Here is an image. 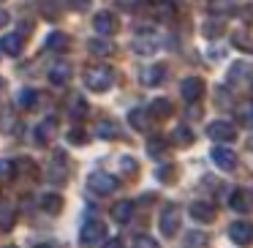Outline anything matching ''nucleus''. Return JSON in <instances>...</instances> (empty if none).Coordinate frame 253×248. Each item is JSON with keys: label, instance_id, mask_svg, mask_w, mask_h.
<instances>
[{"label": "nucleus", "instance_id": "13", "mask_svg": "<svg viewBox=\"0 0 253 248\" xmlns=\"http://www.w3.org/2000/svg\"><path fill=\"white\" fill-rule=\"evenodd\" d=\"M188 213H191L196 221H202V224H207V221L215 218V210H212L210 202H193L191 207H188Z\"/></svg>", "mask_w": 253, "mask_h": 248}, {"label": "nucleus", "instance_id": "20", "mask_svg": "<svg viewBox=\"0 0 253 248\" xmlns=\"http://www.w3.org/2000/svg\"><path fill=\"white\" fill-rule=\"evenodd\" d=\"M95 134L104 137V139H117V137H120V128H117L115 120H101L98 126H95Z\"/></svg>", "mask_w": 253, "mask_h": 248}, {"label": "nucleus", "instance_id": "45", "mask_svg": "<svg viewBox=\"0 0 253 248\" xmlns=\"http://www.w3.org/2000/svg\"><path fill=\"white\" fill-rule=\"evenodd\" d=\"M0 90H3V79H0Z\"/></svg>", "mask_w": 253, "mask_h": 248}, {"label": "nucleus", "instance_id": "14", "mask_svg": "<svg viewBox=\"0 0 253 248\" xmlns=\"http://www.w3.org/2000/svg\"><path fill=\"white\" fill-rule=\"evenodd\" d=\"M0 50L6 55H19L22 52V33H6L0 39Z\"/></svg>", "mask_w": 253, "mask_h": 248}, {"label": "nucleus", "instance_id": "11", "mask_svg": "<svg viewBox=\"0 0 253 248\" xmlns=\"http://www.w3.org/2000/svg\"><path fill=\"white\" fill-rule=\"evenodd\" d=\"M212 161L223 172H231L237 166V155H234V150H229V148H215L212 150Z\"/></svg>", "mask_w": 253, "mask_h": 248}, {"label": "nucleus", "instance_id": "12", "mask_svg": "<svg viewBox=\"0 0 253 248\" xmlns=\"http://www.w3.org/2000/svg\"><path fill=\"white\" fill-rule=\"evenodd\" d=\"M55 131H57V120H55V117H46V120H41L39 128H36V142H39V145L52 142Z\"/></svg>", "mask_w": 253, "mask_h": 248}, {"label": "nucleus", "instance_id": "22", "mask_svg": "<svg viewBox=\"0 0 253 248\" xmlns=\"http://www.w3.org/2000/svg\"><path fill=\"white\" fill-rule=\"evenodd\" d=\"M128 120H131V126L136 128V131H144V128H150V112L133 109L131 115H128Z\"/></svg>", "mask_w": 253, "mask_h": 248}, {"label": "nucleus", "instance_id": "7", "mask_svg": "<svg viewBox=\"0 0 253 248\" xmlns=\"http://www.w3.org/2000/svg\"><path fill=\"white\" fill-rule=\"evenodd\" d=\"M93 28H95V33H98V36L109 39V36L117 30V19H115V14H109V11H98V14L93 17Z\"/></svg>", "mask_w": 253, "mask_h": 248}, {"label": "nucleus", "instance_id": "5", "mask_svg": "<svg viewBox=\"0 0 253 248\" xmlns=\"http://www.w3.org/2000/svg\"><path fill=\"white\" fill-rule=\"evenodd\" d=\"M104 235H106L104 221L93 218V221H87V224L82 226V235H79V240H82L84 246H95V243H101V240H104Z\"/></svg>", "mask_w": 253, "mask_h": 248}, {"label": "nucleus", "instance_id": "1", "mask_svg": "<svg viewBox=\"0 0 253 248\" xmlns=\"http://www.w3.org/2000/svg\"><path fill=\"white\" fill-rule=\"evenodd\" d=\"M84 85H87L93 93H104L115 85V71L109 66H90L84 71Z\"/></svg>", "mask_w": 253, "mask_h": 248}, {"label": "nucleus", "instance_id": "47", "mask_svg": "<svg viewBox=\"0 0 253 248\" xmlns=\"http://www.w3.org/2000/svg\"><path fill=\"white\" fill-rule=\"evenodd\" d=\"M251 96H253V88H251Z\"/></svg>", "mask_w": 253, "mask_h": 248}, {"label": "nucleus", "instance_id": "48", "mask_svg": "<svg viewBox=\"0 0 253 248\" xmlns=\"http://www.w3.org/2000/svg\"><path fill=\"white\" fill-rule=\"evenodd\" d=\"M8 248H14V246H8Z\"/></svg>", "mask_w": 253, "mask_h": 248}, {"label": "nucleus", "instance_id": "28", "mask_svg": "<svg viewBox=\"0 0 253 248\" xmlns=\"http://www.w3.org/2000/svg\"><path fill=\"white\" fill-rule=\"evenodd\" d=\"M87 109H90V106H87V101H82L79 96H74V99H71V104H68V112H71V117H77V120H79V117H84V115H87Z\"/></svg>", "mask_w": 253, "mask_h": 248}, {"label": "nucleus", "instance_id": "42", "mask_svg": "<svg viewBox=\"0 0 253 248\" xmlns=\"http://www.w3.org/2000/svg\"><path fill=\"white\" fill-rule=\"evenodd\" d=\"M104 248H123V243H120V240H109Z\"/></svg>", "mask_w": 253, "mask_h": 248}, {"label": "nucleus", "instance_id": "37", "mask_svg": "<svg viewBox=\"0 0 253 248\" xmlns=\"http://www.w3.org/2000/svg\"><path fill=\"white\" fill-rule=\"evenodd\" d=\"M120 164H123V172H128V175H136V161H133V158H128V155H126Z\"/></svg>", "mask_w": 253, "mask_h": 248}, {"label": "nucleus", "instance_id": "41", "mask_svg": "<svg viewBox=\"0 0 253 248\" xmlns=\"http://www.w3.org/2000/svg\"><path fill=\"white\" fill-rule=\"evenodd\" d=\"M117 6H123V8H133V6H139V0H117Z\"/></svg>", "mask_w": 253, "mask_h": 248}, {"label": "nucleus", "instance_id": "38", "mask_svg": "<svg viewBox=\"0 0 253 248\" xmlns=\"http://www.w3.org/2000/svg\"><path fill=\"white\" fill-rule=\"evenodd\" d=\"M231 41H234V44L240 47V50H253V44H251V41L242 39V33H234V36H231Z\"/></svg>", "mask_w": 253, "mask_h": 248}, {"label": "nucleus", "instance_id": "3", "mask_svg": "<svg viewBox=\"0 0 253 248\" xmlns=\"http://www.w3.org/2000/svg\"><path fill=\"white\" fill-rule=\"evenodd\" d=\"M180 210L174 207V204H166L164 213H161V232H164L166 237H174L177 232H180Z\"/></svg>", "mask_w": 253, "mask_h": 248}, {"label": "nucleus", "instance_id": "40", "mask_svg": "<svg viewBox=\"0 0 253 248\" xmlns=\"http://www.w3.org/2000/svg\"><path fill=\"white\" fill-rule=\"evenodd\" d=\"M68 6H74V8H87L90 0H68Z\"/></svg>", "mask_w": 253, "mask_h": 248}, {"label": "nucleus", "instance_id": "8", "mask_svg": "<svg viewBox=\"0 0 253 248\" xmlns=\"http://www.w3.org/2000/svg\"><path fill=\"white\" fill-rule=\"evenodd\" d=\"M180 90H182V99H185L188 104H196V101L202 99V93H204V82L199 77H188Z\"/></svg>", "mask_w": 253, "mask_h": 248}, {"label": "nucleus", "instance_id": "29", "mask_svg": "<svg viewBox=\"0 0 253 248\" xmlns=\"http://www.w3.org/2000/svg\"><path fill=\"white\" fill-rule=\"evenodd\" d=\"M87 47H90V52H93V55H112V50H115L109 41H104V36H101V39H93Z\"/></svg>", "mask_w": 253, "mask_h": 248}, {"label": "nucleus", "instance_id": "2", "mask_svg": "<svg viewBox=\"0 0 253 248\" xmlns=\"http://www.w3.org/2000/svg\"><path fill=\"white\" fill-rule=\"evenodd\" d=\"M87 188L93 194H101V197H104V194H112L117 188V177H112L109 172H93V175L87 177Z\"/></svg>", "mask_w": 253, "mask_h": 248}, {"label": "nucleus", "instance_id": "6", "mask_svg": "<svg viewBox=\"0 0 253 248\" xmlns=\"http://www.w3.org/2000/svg\"><path fill=\"white\" fill-rule=\"evenodd\" d=\"M229 237L237 246H251L253 243V224L251 221H234L229 226Z\"/></svg>", "mask_w": 253, "mask_h": 248}, {"label": "nucleus", "instance_id": "32", "mask_svg": "<svg viewBox=\"0 0 253 248\" xmlns=\"http://www.w3.org/2000/svg\"><path fill=\"white\" fill-rule=\"evenodd\" d=\"M164 150H166V139H161V137L150 139V145H147V153L150 155H161Z\"/></svg>", "mask_w": 253, "mask_h": 248}, {"label": "nucleus", "instance_id": "26", "mask_svg": "<svg viewBox=\"0 0 253 248\" xmlns=\"http://www.w3.org/2000/svg\"><path fill=\"white\" fill-rule=\"evenodd\" d=\"M41 207L49 210V213H60L63 197H60V194H44V197H41Z\"/></svg>", "mask_w": 253, "mask_h": 248}, {"label": "nucleus", "instance_id": "30", "mask_svg": "<svg viewBox=\"0 0 253 248\" xmlns=\"http://www.w3.org/2000/svg\"><path fill=\"white\" fill-rule=\"evenodd\" d=\"M41 11H44V17H49V19H57L60 17V3L57 0H41Z\"/></svg>", "mask_w": 253, "mask_h": 248}, {"label": "nucleus", "instance_id": "25", "mask_svg": "<svg viewBox=\"0 0 253 248\" xmlns=\"http://www.w3.org/2000/svg\"><path fill=\"white\" fill-rule=\"evenodd\" d=\"M147 112H150L153 117H169V115H171V104H169L166 99H155L153 104H150Z\"/></svg>", "mask_w": 253, "mask_h": 248}, {"label": "nucleus", "instance_id": "39", "mask_svg": "<svg viewBox=\"0 0 253 248\" xmlns=\"http://www.w3.org/2000/svg\"><path fill=\"white\" fill-rule=\"evenodd\" d=\"M171 177H174V169H169V166H166V169H158V180H171Z\"/></svg>", "mask_w": 253, "mask_h": 248}, {"label": "nucleus", "instance_id": "33", "mask_svg": "<svg viewBox=\"0 0 253 248\" xmlns=\"http://www.w3.org/2000/svg\"><path fill=\"white\" fill-rule=\"evenodd\" d=\"M14 172H17V166L11 164V161H0V180H11L14 177Z\"/></svg>", "mask_w": 253, "mask_h": 248}, {"label": "nucleus", "instance_id": "10", "mask_svg": "<svg viewBox=\"0 0 253 248\" xmlns=\"http://www.w3.org/2000/svg\"><path fill=\"white\" fill-rule=\"evenodd\" d=\"M46 177H49L52 183H63V180L68 177V166H66V158H63V153H55V161L46 166Z\"/></svg>", "mask_w": 253, "mask_h": 248}, {"label": "nucleus", "instance_id": "27", "mask_svg": "<svg viewBox=\"0 0 253 248\" xmlns=\"http://www.w3.org/2000/svg\"><path fill=\"white\" fill-rule=\"evenodd\" d=\"M223 30H226L223 19H207V25H204V36H207V39H218Z\"/></svg>", "mask_w": 253, "mask_h": 248}, {"label": "nucleus", "instance_id": "35", "mask_svg": "<svg viewBox=\"0 0 253 248\" xmlns=\"http://www.w3.org/2000/svg\"><path fill=\"white\" fill-rule=\"evenodd\" d=\"M133 248H158V243H155L150 235H139L136 240H133Z\"/></svg>", "mask_w": 253, "mask_h": 248}, {"label": "nucleus", "instance_id": "43", "mask_svg": "<svg viewBox=\"0 0 253 248\" xmlns=\"http://www.w3.org/2000/svg\"><path fill=\"white\" fill-rule=\"evenodd\" d=\"M6 22H8V14H6V11H0V28H3Z\"/></svg>", "mask_w": 253, "mask_h": 248}, {"label": "nucleus", "instance_id": "23", "mask_svg": "<svg viewBox=\"0 0 253 248\" xmlns=\"http://www.w3.org/2000/svg\"><path fill=\"white\" fill-rule=\"evenodd\" d=\"M237 123H242V126L253 128V101H248V104H240V106H237Z\"/></svg>", "mask_w": 253, "mask_h": 248}, {"label": "nucleus", "instance_id": "4", "mask_svg": "<svg viewBox=\"0 0 253 248\" xmlns=\"http://www.w3.org/2000/svg\"><path fill=\"white\" fill-rule=\"evenodd\" d=\"M207 137L212 139V142H231V139L237 137V128L231 126L229 120H215L207 126Z\"/></svg>", "mask_w": 253, "mask_h": 248}, {"label": "nucleus", "instance_id": "19", "mask_svg": "<svg viewBox=\"0 0 253 248\" xmlns=\"http://www.w3.org/2000/svg\"><path fill=\"white\" fill-rule=\"evenodd\" d=\"M14 221H17L14 207H11V204H6V202H0V229L8 232V229L14 226Z\"/></svg>", "mask_w": 253, "mask_h": 248}, {"label": "nucleus", "instance_id": "44", "mask_svg": "<svg viewBox=\"0 0 253 248\" xmlns=\"http://www.w3.org/2000/svg\"><path fill=\"white\" fill-rule=\"evenodd\" d=\"M248 148H251V150H253V139H251V142H248Z\"/></svg>", "mask_w": 253, "mask_h": 248}, {"label": "nucleus", "instance_id": "34", "mask_svg": "<svg viewBox=\"0 0 253 248\" xmlns=\"http://www.w3.org/2000/svg\"><path fill=\"white\" fill-rule=\"evenodd\" d=\"M210 11H212V14L231 11V0H210Z\"/></svg>", "mask_w": 253, "mask_h": 248}, {"label": "nucleus", "instance_id": "21", "mask_svg": "<svg viewBox=\"0 0 253 248\" xmlns=\"http://www.w3.org/2000/svg\"><path fill=\"white\" fill-rule=\"evenodd\" d=\"M36 99H39V93H36L33 88H22L17 93V106L19 109H30V106L36 104Z\"/></svg>", "mask_w": 253, "mask_h": 248}, {"label": "nucleus", "instance_id": "24", "mask_svg": "<svg viewBox=\"0 0 253 248\" xmlns=\"http://www.w3.org/2000/svg\"><path fill=\"white\" fill-rule=\"evenodd\" d=\"M171 142L180 145V148H182V145H191L193 142V131L188 126H177L174 131H171Z\"/></svg>", "mask_w": 253, "mask_h": 248}, {"label": "nucleus", "instance_id": "9", "mask_svg": "<svg viewBox=\"0 0 253 248\" xmlns=\"http://www.w3.org/2000/svg\"><path fill=\"white\" fill-rule=\"evenodd\" d=\"M229 207L237 210V213H248V210H253V197L245 191V188H237V191H231V197H229Z\"/></svg>", "mask_w": 253, "mask_h": 248}, {"label": "nucleus", "instance_id": "17", "mask_svg": "<svg viewBox=\"0 0 253 248\" xmlns=\"http://www.w3.org/2000/svg\"><path fill=\"white\" fill-rule=\"evenodd\" d=\"M164 77H166V68H164V66H150V68H144L142 82L150 85V88H155V85L164 82Z\"/></svg>", "mask_w": 253, "mask_h": 248}, {"label": "nucleus", "instance_id": "15", "mask_svg": "<svg viewBox=\"0 0 253 248\" xmlns=\"http://www.w3.org/2000/svg\"><path fill=\"white\" fill-rule=\"evenodd\" d=\"M68 77H71V66H68L66 60H57L55 66L49 68V79H52L55 85H66Z\"/></svg>", "mask_w": 253, "mask_h": 248}, {"label": "nucleus", "instance_id": "46", "mask_svg": "<svg viewBox=\"0 0 253 248\" xmlns=\"http://www.w3.org/2000/svg\"><path fill=\"white\" fill-rule=\"evenodd\" d=\"M36 248H46V246H36Z\"/></svg>", "mask_w": 253, "mask_h": 248}, {"label": "nucleus", "instance_id": "18", "mask_svg": "<svg viewBox=\"0 0 253 248\" xmlns=\"http://www.w3.org/2000/svg\"><path fill=\"white\" fill-rule=\"evenodd\" d=\"M44 47H46V52H63L68 47V36L49 33V36H46V41H44Z\"/></svg>", "mask_w": 253, "mask_h": 248}, {"label": "nucleus", "instance_id": "31", "mask_svg": "<svg viewBox=\"0 0 253 248\" xmlns=\"http://www.w3.org/2000/svg\"><path fill=\"white\" fill-rule=\"evenodd\" d=\"M207 246V235H202V232H191L185 240V248H204Z\"/></svg>", "mask_w": 253, "mask_h": 248}, {"label": "nucleus", "instance_id": "16", "mask_svg": "<svg viewBox=\"0 0 253 248\" xmlns=\"http://www.w3.org/2000/svg\"><path fill=\"white\" fill-rule=\"evenodd\" d=\"M112 218L117 221V224H128V221L133 218V202H117L115 207H112Z\"/></svg>", "mask_w": 253, "mask_h": 248}, {"label": "nucleus", "instance_id": "36", "mask_svg": "<svg viewBox=\"0 0 253 248\" xmlns=\"http://www.w3.org/2000/svg\"><path fill=\"white\" fill-rule=\"evenodd\" d=\"M84 139H87V137H84L82 128H74V131H68V142H71V145H82Z\"/></svg>", "mask_w": 253, "mask_h": 248}]
</instances>
